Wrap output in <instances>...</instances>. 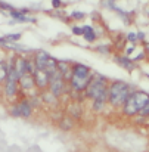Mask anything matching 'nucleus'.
<instances>
[{
  "instance_id": "17",
  "label": "nucleus",
  "mask_w": 149,
  "mask_h": 152,
  "mask_svg": "<svg viewBox=\"0 0 149 152\" xmlns=\"http://www.w3.org/2000/svg\"><path fill=\"white\" fill-rule=\"evenodd\" d=\"M137 37H139L137 34L130 33V34H129V40H130V43H136V42H137Z\"/></svg>"
},
{
  "instance_id": "6",
  "label": "nucleus",
  "mask_w": 149,
  "mask_h": 152,
  "mask_svg": "<svg viewBox=\"0 0 149 152\" xmlns=\"http://www.w3.org/2000/svg\"><path fill=\"white\" fill-rule=\"evenodd\" d=\"M92 77H80V75H71V87L77 92H81V90H86L89 83H90Z\"/></svg>"
},
{
  "instance_id": "11",
  "label": "nucleus",
  "mask_w": 149,
  "mask_h": 152,
  "mask_svg": "<svg viewBox=\"0 0 149 152\" xmlns=\"http://www.w3.org/2000/svg\"><path fill=\"white\" fill-rule=\"evenodd\" d=\"M12 66L16 69V72H18L19 75H22V74L27 72V59H24V58H21V56H16V58H15V64H13Z\"/></svg>"
},
{
  "instance_id": "10",
  "label": "nucleus",
  "mask_w": 149,
  "mask_h": 152,
  "mask_svg": "<svg viewBox=\"0 0 149 152\" xmlns=\"http://www.w3.org/2000/svg\"><path fill=\"white\" fill-rule=\"evenodd\" d=\"M10 15H12V18H13V21L15 22H34L36 19L34 18H30V16H27L25 15V10H22V12H16V10H10Z\"/></svg>"
},
{
  "instance_id": "15",
  "label": "nucleus",
  "mask_w": 149,
  "mask_h": 152,
  "mask_svg": "<svg viewBox=\"0 0 149 152\" xmlns=\"http://www.w3.org/2000/svg\"><path fill=\"white\" fill-rule=\"evenodd\" d=\"M103 103H105V101H103V99H95V103H93V109H95V111H99V109H102Z\"/></svg>"
},
{
  "instance_id": "7",
  "label": "nucleus",
  "mask_w": 149,
  "mask_h": 152,
  "mask_svg": "<svg viewBox=\"0 0 149 152\" xmlns=\"http://www.w3.org/2000/svg\"><path fill=\"white\" fill-rule=\"evenodd\" d=\"M49 61H50V55L46 53L45 50H39L36 53V56H34V64H36L37 69H46Z\"/></svg>"
},
{
  "instance_id": "12",
  "label": "nucleus",
  "mask_w": 149,
  "mask_h": 152,
  "mask_svg": "<svg viewBox=\"0 0 149 152\" xmlns=\"http://www.w3.org/2000/svg\"><path fill=\"white\" fill-rule=\"evenodd\" d=\"M9 65L7 62L4 61H0V83H4L7 80V75H9Z\"/></svg>"
},
{
  "instance_id": "14",
  "label": "nucleus",
  "mask_w": 149,
  "mask_h": 152,
  "mask_svg": "<svg viewBox=\"0 0 149 152\" xmlns=\"http://www.w3.org/2000/svg\"><path fill=\"white\" fill-rule=\"evenodd\" d=\"M115 61H117L121 66H124V68H127V69H133V66H134V65H133V62H131L130 59H127L126 56H118Z\"/></svg>"
},
{
  "instance_id": "13",
  "label": "nucleus",
  "mask_w": 149,
  "mask_h": 152,
  "mask_svg": "<svg viewBox=\"0 0 149 152\" xmlns=\"http://www.w3.org/2000/svg\"><path fill=\"white\" fill-rule=\"evenodd\" d=\"M83 36H84V39H86L87 42H93V40L96 39V34H95V31H93V28H92L90 25L83 27Z\"/></svg>"
},
{
  "instance_id": "2",
  "label": "nucleus",
  "mask_w": 149,
  "mask_h": 152,
  "mask_svg": "<svg viewBox=\"0 0 149 152\" xmlns=\"http://www.w3.org/2000/svg\"><path fill=\"white\" fill-rule=\"evenodd\" d=\"M131 93L130 86L124 81H114L108 87V101L112 106H123L129 95Z\"/></svg>"
},
{
  "instance_id": "3",
  "label": "nucleus",
  "mask_w": 149,
  "mask_h": 152,
  "mask_svg": "<svg viewBox=\"0 0 149 152\" xmlns=\"http://www.w3.org/2000/svg\"><path fill=\"white\" fill-rule=\"evenodd\" d=\"M86 93L93 101L95 99H103V101H106V98H108L106 78L102 77V75H96L95 78H92L90 83H89V86H87V89H86Z\"/></svg>"
},
{
  "instance_id": "20",
  "label": "nucleus",
  "mask_w": 149,
  "mask_h": 152,
  "mask_svg": "<svg viewBox=\"0 0 149 152\" xmlns=\"http://www.w3.org/2000/svg\"><path fill=\"white\" fill-rule=\"evenodd\" d=\"M72 33L77 34V36H81V34H83V28H81V27H74V28H72Z\"/></svg>"
},
{
  "instance_id": "9",
  "label": "nucleus",
  "mask_w": 149,
  "mask_h": 152,
  "mask_svg": "<svg viewBox=\"0 0 149 152\" xmlns=\"http://www.w3.org/2000/svg\"><path fill=\"white\" fill-rule=\"evenodd\" d=\"M34 84H36V83H34V77H33V74L25 72V74L21 75V78H19V86H21L22 89H31Z\"/></svg>"
},
{
  "instance_id": "1",
  "label": "nucleus",
  "mask_w": 149,
  "mask_h": 152,
  "mask_svg": "<svg viewBox=\"0 0 149 152\" xmlns=\"http://www.w3.org/2000/svg\"><path fill=\"white\" fill-rule=\"evenodd\" d=\"M149 102V95L143 90H134L129 95L126 103L123 105L124 106V114L129 115V117H133V115H137Z\"/></svg>"
},
{
  "instance_id": "5",
  "label": "nucleus",
  "mask_w": 149,
  "mask_h": 152,
  "mask_svg": "<svg viewBox=\"0 0 149 152\" xmlns=\"http://www.w3.org/2000/svg\"><path fill=\"white\" fill-rule=\"evenodd\" d=\"M34 77V83L37 87L40 89H46L50 83V74L46 69H36V72L33 74Z\"/></svg>"
},
{
  "instance_id": "18",
  "label": "nucleus",
  "mask_w": 149,
  "mask_h": 152,
  "mask_svg": "<svg viewBox=\"0 0 149 152\" xmlns=\"http://www.w3.org/2000/svg\"><path fill=\"white\" fill-rule=\"evenodd\" d=\"M139 114H140V115H143V117H145V115H149V102L146 103V106H145V108H143Z\"/></svg>"
},
{
  "instance_id": "4",
  "label": "nucleus",
  "mask_w": 149,
  "mask_h": 152,
  "mask_svg": "<svg viewBox=\"0 0 149 152\" xmlns=\"http://www.w3.org/2000/svg\"><path fill=\"white\" fill-rule=\"evenodd\" d=\"M49 87H50V93L55 95V96H59V95L64 92V89H65V81H64V75H62L59 71H55V72L50 75Z\"/></svg>"
},
{
  "instance_id": "22",
  "label": "nucleus",
  "mask_w": 149,
  "mask_h": 152,
  "mask_svg": "<svg viewBox=\"0 0 149 152\" xmlns=\"http://www.w3.org/2000/svg\"><path fill=\"white\" fill-rule=\"evenodd\" d=\"M146 77H148V78H149V74H148V75H146Z\"/></svg>"
},
{
  "instance_id": "8",
  "label": "nucleus",
  "mask_w": 149,
  "mask_h": 152,
  "mask_svg": "<svg viewBox=\"0 0 149 152\" xmlns=\"http://www.w3.org/2000/svg\"><path fill=\"white\" fill-rule=\"evenodd\" d=\"M12 114L16 115V117H30L31 115V106H30L28 102H21L12 109Z\"/></svg>"
},
{
  "instance_id": "19",
  "label": "nucleus",
  "mask_w": 149,
  "mask_h": 152,
  "mask_svg": "<svg viewBox=\"0 0 149 152\" xmlns=\"http://www.w3.org/2000/svg\"><path fill=\"white\" fill-rule=\"evenodd\" d=\"M71 16L75 18V19H81V18H84V13H83V12H74Z\"/></svg>"
},
{
  "instance_id": "16",
  "label": "nucleus",
  "mask_w": 149,
  "mask_h": 152,
  "mask_svg": "<svg viewBox=\"0 0 149 152\" xmlns=\"http://www.w3.org/2000/svg\"><path fill=\"white\" fill-rule=\"evenodd\" d=\"M21 39V34H9V36H6L4 37V40H13V42H16V40H19Z\"/></svg>"
},
{
  "instance_id": "23",
  "label": "nucleus",
  "mask_w": 149,
  "mask_h": 152,
  "mask_svg": "<svg viewBox=\"0 0 149 152\" xmlns=\"http://www.w3.org/2000/svg\"><path fill=\"white\" fill-rule=\"evenodd\" d=\"M148 50H149V48H148Z\"/></svg>"
},
{
  "instance_id": "21",
  "label": "nucleus",
  "mask_w": 149,
  "mask_h": 152,
  "mask_svg": "<svg viewBox=\"0 0 149 152\" xmlns=\"http://www.w3.org/2000/svg\"><path fill=\"white\" fill-rule=\"evenodd\" d=\"M53 7H61V0H52Z\"/></svg>"
}]
</instances>
